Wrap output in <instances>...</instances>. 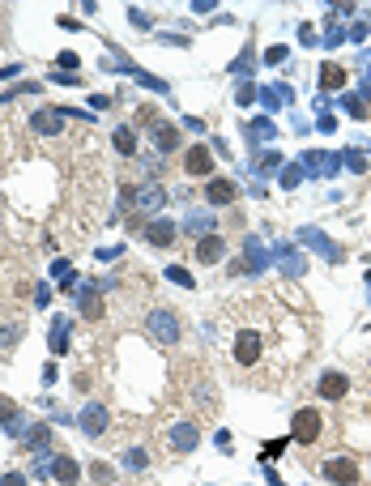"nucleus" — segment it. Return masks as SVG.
Segmentation results:
<instances>
[{
    "label": "nucleus",
    "instance_id": "f257e3e1",
    "mask_svg": "<svg viewBox=\"0 0 371 486\" xmlns=\"http://www.w3.org/2000/svg\"><path fill=\"white\" fill-rule=\"evenodd\" d=\"M222 329H227V367L243 380H252L256 389L286 380L307 358V346H311L303 320L264 295H252L227 307Z\"/></svg>",
    "mask_w": 371,
    "mask_h": 486
},
{
    "label": "nucleus",
    "instance_id": "f03ea898",
    "mask_svg": "<svg viewBox=\"0 0 371 486\" xmlns=\"http://www.w3.org/2000/svg\"><path fill=\"white\" fill-rule=\"evenodd\" d=\"M321 431H325V414L321 410H299L290 418V440L303 444V448H311L316 440H321Z\"/></svg>",
    "mask_w": 371,
    "mask_h": 486
},
{
    "label": "nucleus",
    "instance_id": "7ed1b4c3",
    "mask_svg": "<svg viewBox=\"0 0 371 486\" xmlns=\"http://www.w3.org/2000/svg\"><path fill=\"white\" fill-rule=\"evenodd\" d=\"M149 333H154V342L158 346H180V316L171 311V307H158V311H149Z\"/></svg>",
    "mask_w": 371,
    "mask_h": 486
},
{
    "label": "nucleus",
    "instance_id": "20e7f679",
    "mask_svg": "<svg viewBox=\"0 0 371 486\" xmlns=\"http://www.w3.org/2000/svg\"><path fill=\"white\" fill-rule=\"evenodd\" d=\"M269 256H274V264L282 269L286 278H303V274H307V256H299L290 243H274V248H269Z\"/></svg>",
    "mask_w": 371,
    "mask_h": 486
},
{
    "label": "nucleus",
    "instance_id": "39448f33",
    "mask_svg": "<svg viewBox=\"0 0 371 486\" xmlns=\"http://www.w3.org/2000/svg\"><path fill=\"white\" fill-rule=\"evenodd\" d=\"M325 478L333 486H358V461L354 457H333V461H325Z\"/></svg>",
    "mask_w": 371,
    "mask_h": 486
},
{
    "label": "nucleus",
    "instance_id": "423d86ee",
    "mask_svg": "<svg viewBox=\"0 0 371 486\" xmlns=\"http://www.w3.org/2000/svg\"><path fill=\"white\" fill-rule=\"evenodd\" d=\"M133 205H137L141 213H158V209H163V205H167V188L149 180V184H141V188L133 192Z\"/></svg>",
    "mask_w": 371,
    "mask_h": 486
},
{
    "label": "nucleus",
    "instance_id": "0eeeda50",
    "mask_svg": "<svg viewBox=\"0 0 371 486\" xmlns=\"http://www.w3.org/2000/svg\"><path fill=\"white\" fill-rule=\"evenodd\" d=\"M299 243H307V248H316V252H321L325 260H342V248L325 235V231H316V227H303L299 231Z\"/></svg>",
    "mask_w": 371,
    "mask_h": 486
},
{
    "label": "nucleus",
    "instance_id": "6e6552de",
    "mask_svg": "<svg viewBox=\"0 0 371 486\" xmlns=\"http://www.w3.org/2000/svg\"><path fill=\"white\" fill-rule=\"evenodd\" d=\"M303 175H316V180H329L337 175V154H303Z\"/></svg>",
    "mask_w": 371,
    "mask_h": 486
},
{
    "label": "nucleus",
    "instance_id": "1a4fd4ad",
    "mask_svg": "<svg viewBox=\"0 0 371 486\" xmlns=\"http://www.w3.org/2000/svg\"><path fill=\"white\" fill-rule=\"evenodd\" d=\"M149 133H154L158 154H175V149H180V133H175L171 124H163V120H154V116H149Z\"/></svg>",
    "mask_w": 371,
    "mask_h": 486
},
{
    "label": "nucleus",
    "instance_id": "9d476101",
    "mask_svg": "<svg viewBox=\"0 0 371 486\" xmlns=\"http://www.w3.org/2000/svg\"><path fill=\"white\" fill-rule=\"evenodd\" d=\"M145 239H149L154 248H171V243H175V222H171V218H154V222H145Z\"/></svg>",
    "mask_w": 371,
    "mask_h": 486
},
{
    "label": "nucleus",
    "instance_id": "9b49d317",
    "mask_svg": "<svg viewBox=\"0 0 371 486\" xmlns=\"http://www.w3.org/2000/svg\"><path fill=\"white\" fill-rule=\"evenodd\" d=\"M227 256V239L222 235H205V239H196V260L201 264H218Z\"/></svg>",
    "mask_w": 371,
    "mask_h": 486
},
{
    "label": "nucleus",
    "instance_id": "f8f14e48",
    "mask_svg": "<svg viewBox=\"0 0 371 486\" xmlns=\"http://www.w3.org/2000/svg\"><path fill=\"white\" fill-rule=\"evenodd\" d=\"M316 389H321V397H325V401H342V397L350 393V380H346L342 371H325V375H321V384H316Z\"/></svg>",
    "mask_w": 371,
    "mask_h": 486
},
{
    "label": "nucleus",
    "instance_id": "ddd939ff",
    "mask_svg": "<svg viewBox=\"0 0 371 486\" xmlns=\"http://www.w3.org/2000/svg\"><path fill=\"white\" fill-rule=\"evenodd\" d=\"M184 171H188V175H209V171H214V154H209V145H192V149H188Z\"/></svg>",
    "mask_w": 371,
    "mask_h": 486
},
{
    "label": "nucleus",
    "instance_id": "4468645a",
    "mask_svg": "<svg viewBox=\"0 0 371 486\" xmlns=\"http://www.w3.org/2000/svg\"><path fill=\"white\" fill-rule=\"evenodd\" d=\"M205 201L218 205V209H222V205H235V180H209V184H205Z\"/></svg>",
    "mask_w": 371,
    "mask_h": 486
},
{
    "label": "nucleus",
    "instance_id": "2eb2a0df",
    "mask_svg": "<svg viewBox=\"0 0 371 486\" xmlns=\"http://www.w3.org/2000/svg\"><path fill=\"white\" fill-rule=\"evenodd\" d=\"M30 128L43 137H56V133H65V112H39V116H30Z\"/></svg>",
    "mask_w": 371,
    "mask_h": 486
},
{
    "label": "nucleus",
    "instance_id": "dca6fc26",
    "mask_svg": "<svg viewBox=\"0 0 371 486\" xmlns=\"http://www.w3.org/2000/svg\"><path fill=\"white\" fill-rule=\"evenodd\" d=\"M171 444H175L180 452H192V448L201 444V431H196L192 422H175V426H171Z\"/></svg>",
    "mask_w": 371,
    "mask_h": 486
},
{
    "label": "nucleus",
    "instance_id": "f3484780",
    "mask_svg": "<svg viewBox=\"0 0 371 486\" xmlns=\"http://www.w3.org/2000/svg\"><path fill=\"white\" fill-rule=\"evenodd\" d=\"M264 264H269V256H264L260 239H248V243H243V274H260Z\"/></svg>",
    "mask_w": 371,
    "mask_h": 486
},
{
    "label": "nucleus",
    "instance_id": "a211bd4d",
    "mask_svg": "<svg viewBox=\"0 0 371 486\" xmlns=\"http://www.w3.org/2000/svg\"><path fill=\"white\" fill-rule=\"evenodd\" d=\"M81 431H86V436H102V431H107V410H102V405H86Z\"/></svg>",
    "mask_w": 371,
    "mask_h": 486
},
{
    "label": "nucleus",
    "instance_id": "6ab92c4d",
    "mask_svg": "<svg viewBox=\"0 0 371 486\" xmlns=\"http://www.w3.org/2000/svg\"><path fill=\"white\" fill-rule=\"evenodd\" d=\"M51 478L65 482V486H73V482L81 478V469H77V461H73V457H56V461H51Z\"/></svg>",
    "mask_w": 371,
    "mask_h": 486
},
{
    "label": "nucleus",
    "instance_id": "aec40b11",
    "mask_svg": "<svg viewBox=\"0 0 371 486\" xmlns=\"http://www.w3.org/2000/svg\"><path fill=\"white\" fill-rule=\"evenodd\" d=\"M274 137H278L274 120H252V124H248V141H252V145H264V141H274Z\"/></svg>",
    "mask_w": 371,
    "mask_h": 486
},
{
    "label": "nucleus",
    "instance_id": "412c9836",
    "mask_svg": "<svg viewBox=\"0 0 371 486\" xmlns=\"http://www.w3.org/2000/svg\"><path fill=\"white\" fill-rule=\"evenodd\" d=\"M321 86L325 90H342L346 86V69L342 65H321Z\"/></svg>",
    "mask_w": 371,
    "mask_h": 486
},
{
    "label": "nucleus",
    "instance_id": "4be33fe9",
    "mask_svg": "<svg viewBox=\"0 0 371 486\" xmlns=\"http://www.w3.org/2000/svg\"><path fill=\"white\" fill-rule=\"evenodd\" d=\"M184 227H188V235H196V239H205L209 231H214V213H192V218H188Z\"/></svg>",
    "mask_w": 371,
    "mask_h": 486
},
{
    "label": "nucleus",
    "instance_id": "5701e85b",
    "mask_svg": "<svg viewBox=\"0 0 371 486\" xmlns=\"http://www.w3.org/2000/svg\"><path fill=\"white\" fill-rule=\"evenodd\" d=\"M112 141H116V149H120V154H137V128H128V124H120Z\"/></svg>",
    "mask_w": 371,
    "mask_h": 486
},
{
    "label": "nucleus",
    "instance_id": "b1692460",
    "mask_svg": "<svg viewBox=\"0 0 371 486\" xmlns=\"http://www.w3.org/2000/svg\"><path fill=\"white\" fill-rule=\"evenodd\" d=\"M81 311H86V320H102V299H94V286L81 290Z\"/></svg>",
    "mask_w": 371,
    "mask_h": 486
},
{
    "label": "nucleus",
    "instance_id": "393cba45",
    "mask_svg": "<svg viewBox=\"0 0 371 486\" xmlns=\"http://www.w3.org/2000/svg\"><path fill=\"white\" fill-rule=\"evenodd\" d=\"M69 350V329H65V320L51 324V354H65Z\"/></svg>",
    "mask_w": 371,
    "mask_h": 486
},
{
    "label": "nucleus",
    "instance_id": "a878e982",
    "mask_svg": "<svg viewBox=\"0 0 371 486\" xmlns=\"http://www.w3.org/2000/svg\"><path fill=\"white\" fill-rule=\"evenodd\" d=\"M260 102H264V107H282V102H290V90H286V86H278V90H260Z\"/></svg>",
    "mask_w": 371,
    "mask_h": 486
},
{
    "label": "nucleus",
    "instance_id": "bb28decb",
    "mask_svg": "<svg viewBox=\"0 0 371 486\" xmlns=\"http://www.w3.org/2000/svg\"><path fill=\"white\" fill-rule=\"evenodd\" d=\"M282 452H286V440H269V444H264V452H260V461L269 465V461H278Z\"/></svg>",
    "mask_w": 371,
    "mask_h": 486
},
{
    "label": "nucleus",
    "instance_id": "cd10ccee",
    "mask_svg": "<svg viewBox=\"0 0 371 486\" xmlns=\"http://www.w3.org/2000/svg\"><path fill=\"white\" fill-rule=\"evenodd\" d=\"M299 180H303V167H299V162H290V167L282 171V188H299Z\"/></svg>",
    "mask_w": 371,
    "mask_h": 486
},
{
    "label": "nucleus",
    "instance_id": "c85d7f7f",
    "mask_svg": "<svg viewBox=\"0 0 371 486\" xmlns=\"http://www.w3.org/2000/svg\"><path fill=\"white\" fill-rule=\"evenodd\" d=\"M342 162H346V167H350V171H354V175H363V171H367V158H363V154H358V149H350V154H346V158H342Z\"/></svg>",
    "mask_w": 371,
    "mask_h": 486
},
{
    "label": "nucleus",
    "instance_id": "c756f323",
    "mask_svg": "<svg viewBox=\"0 0 371 486\" xmlns=\"http://www.w3.org/2000/svg\"><path fill=\"white\" fill-rule=\"evenodd\" d=\"M256 167H260V171H274V167H282V154H278V149L260 154V158H256Z\"/></svg>",
    "mask_w": 371,
    "mask_h": 486
},
{
    "label": "nucleus",
    "instance_id": "7c9ffc66",
    "mask_svg": "<svg viewBox=\"0 0 371 486\" xmlns=\"http://www.w3.org/2000/svg\"><path fill=\"white\" fill-rule=\"evenodd\" d=\"M124 465H128V469H145V452H137V448L124 452Z\"/></svg>",
    "mask_w": 371,
    "mask_h": 486
},
{
    "label": "nucleus",
    "instance_id": "2f4dec72",
    "mask_svg": "<svg viewBox=\"0 0 371 486\" xmlns=\"http://www.w3.org/2000/svg\"><path fill=\"white\" fill-rule=\"evenodd\" d=\"M167 278H171V282H180V286H192V278H188V269H180V264H175V269H167Z\"/></svg>",
    "mask_w": 371,
    "mask_h": 486
},
{
    "label": "nucleus",
    "instance_id": "473e14b6",
    "mask_svg": "<svg viewBox=\"0 0 371 486\" xmlns=\"http://www.w3.org/2000/svg\"><path fill=\"white\" fill-rule=\"evenodd\" d=\"M346 112H350L354 120H367V112H363V98H346Z\"/></svg>",
    "mask_w": 371,
    "mask_h": 486
},
{
    "label": "nucleus",
    "instance_id": "72a5a7b5",
    "mask_svg": "<svg viewBox=\"0 0 371 486\" xmlns=\"http://www.w3.org/2000/svg\"><path fill=\"white\" fill-rule=\"evenodd\" d=\"M264 60H269V65H282V60H286V47H269V51H264Z\"/></svg>",
    "mask_w": 371,
    "mask_h": 486
},
{
    "label": "nucleus",
    "instance_id": "f704fd0d",
    "mask_svg": "<svg viewBox=\"0 0 371 486\" xmlns=\"http://www.w3.org/2000/svg\"><path fill=\"white\" fill-rule=\"evenodd\" d=\"M90 473H94V482H112V469H107V465H94Z\"/></svg>",
    "mask_w": 371,
    "mask_h": 486
},
{
    "label": "nucleus",
    "instance_id": "c9c22d12",
    "mask_svg": "<svg viewBox=\"0 0 371 486\" xmlns=\"http://www.w3.org/2000/svg\"><path fill=\"white\" fill-rule=\"evenodd\" d=\"M0 486H26V478H22V473H5V478H0Z\"/></svg>",
    "mask_w": 371,
    "mask_h": 486
},
{
    "label": "nucleus",
    "instance_id": "e433bc0d",
    "mask_svg": "<svg viewBox=\"0 0 371 486\" xmlns=\"http://www.w3.org/2000/svg\"><path fill=\"white\" fill-rule=\"evenodd\" d=\"M350 39H354V43H363V39H367V26H363V22H358V26H350Z\"/></svg>",
    "mask_w": 371,
    "mask_h": 486
},
{
    "label": "nucleus",
    "instance_id": "4c0bfd02",
    "mask_svg": "<svg viewBox=\"0 0 371 486\" xmlns=\"http://www.w3.org/2000/svg\"><path fill=\"white\" fill-rule=\"evenodd\" d=\"M367 282H371V260H367Z\"/></svg>",
    "mask_w": 371,
    "mask_h": 486
}]
</instances>
